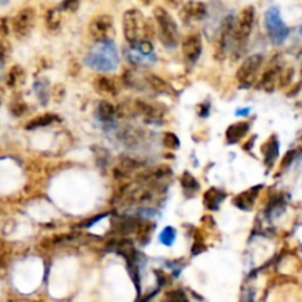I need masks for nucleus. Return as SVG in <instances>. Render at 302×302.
<instances>
[{
  "label": "nucleus",
  "instance_id": "obj_1",
  "mask_svg": "<svg viewBox=\"0 0 302 302\" xmlns=\"http://www.w3.org/2000/svg\"><path fill=\"white\" fill-rule=\"evenodd\" d=\"M120 58L114 42H98L84 58V64L90 69L109 72L118 67Z\"/></svg>",
  "mask_w": 302,
  "mask_h": 302
},
{
  "label": "nucleus",
  "instance_id": "obj_2",
  "mask_svg": "<svg viewBox=\"0 0 302 302\" xmlns=\"http://www.w3.org/2000/svg\"><path fill=\"white\" fill-rule=\"evenodd\" d=\"M124 37L130 46L149 42V25L146 24L143 13L137 9H130L123 16Z\"/></svg>",
  "mask_w": 302,
  "mask_h": 302
},
{
  "label": "nucleus",
  "instance_id": "obj_3",
  "mask_svg": "<svg viewBox=\"0 0 302 302\" xmlns=\"http://www.w3.org/2000/svg\"><path fill=\"white\" fill-rule=\"evenodd\" d=\"M154 16L157 21L158 33H159V39L162 45L168 49L176 47L179 43V28H177L176 21L173 20V16L164 8H155Z\"/></svg>",
  "mask_w": 302,
  "mask_h": 302
},
{
  "label": "nucleus",
  "instance_id": "obj_4",
  "mask_svg": "<svg viewBox=\"0 0 302 302\" xmlns=\"http://www.w3.org/2000/svg\"><path fill=\"white\" fill-rule=\"evenodd\" d=\"M264 25L269 34V39L274 46L283 45L288 37H289V27L283 23L281 16H280L279 8L273 6L269 11L266 12V18H264Z\"/></svg>",
  "mask_w": 302,
  "mask_h": 302
},
{
  "label": "nucleus",
  "instance_id": "obj_5",
  "mask_svg": "<svg viewBox=\"0 0 302 302\" xmlns=\"http://www.w3.org/2000/svg\"><path fill=\"white\" fill-rule=\"evenodd\" d=\"M262 62H264V58L259 53L248 56L247 59L242 62V65L239 67L237 72H236V79L239 81L240 87L248 89V87H251L257 81L258 72H259V69L262 67Z\"/></svg>",
  "mask_w": 302,
  "mask_h": 302
},
{
  "label": "nucleus",
  "instance_id": "obj_6",
  "mask_svg": "<svg viewBox=\"0 0 302 302\" xmlns=\"http://www.w3.org/2000/svg\"><path fill=\"white\" fill-rule=\"evenodd\" d=\"M254 20H255V11L252 6H248L237 15L233 28V40L236 43L243 45L247 42L254 27Z\"/></svg>",
  "mask_w": 302,
  "mask_h": 302
},
{
  "label": "nucleus",
  "instance_id": "obj_7",
  "mask_svg": "<svg viewBox=\"0 0 302 302\" xmlns=\"http://www.w3.org/2000/svg\"><path fill=\"white\" fill-rule=\"evenodd\" d=\"M127 58L131 64H135L137 67H146V65H152L157 61V56L154 52V46L150 42H142L137 45L130 46Z\"/></svg>",
  "mask_w": 302,
  "mask_h": 302
},
{
  "label": "nucleus",
  "instance_id": "obj_8",
  "mask_svg": "<svg viewBox=\"0 0 302 302\" xmlns=\"http://www.w3.org/2000/svg\"><path fill=\"white\" fill-rule=\"evenodd\" d=\"M90 35L96 42H112L114 37V21L111 15H98L89 25Z\"/></svg>",
  "mask_w": 302,
  "mask_h": 302
},
{
  "label": "nucleus",
  "instance_id": "obj_9",
  "mask_svg": "<svg viewBox=\"0 0 302 302\" xmlns=\"http://www.w3.org/2000/svg\"><path fill=\"white\" fill-rule=\"evenodd\" d=\"M34 25V11L31 8H25L23 11L18 12V15L13 18L12 21V30L13 34L16 35V39L23 40L27 39Z\"/></svg>",
  "mask_w": 302,
  "mask_h": 302
},
{
  "label": "nucleus",
  "instance_id": "obj_10",
  "mask_svg": "<svg viewBox=\"0 0 302 302\" xmlns=\"http://www.w3.org/2000/svg\"><path fill=\"white\" fill-rule=\"evenodd\" d=\"M136 114H139L146 123H161L164 120V108L159 103L136 101L133 105Z\"/></svg>",
  "mask_w": 302,
  "mask_h": 302
},
{
  "label": "nucleus",
  "instance_id": "obj_11",
  "mask_svg": "<svg viewBox=\"0 0 302 302\" xmlns=\"http://www.w3.org/2000/svg\"><path fill=\"white\" fill-rule=\"evenodd\" d=\"M205 16H206V5L202 2H196V0L186 2L180 11V18L186 25L199 23Z\"/></svg>",
  "mask_w": 302,
  "mask_h": 302
},
{
  "label": "nucleus",
  "instance_id": "obj_12",
  "mask_svg": "<svg viewBox=\"0 0 302 302\" xmlns=\"http://www.w3.org/2000/svg\"><path fill=\"white\" fill-rule=\"evenodd\" d=\"M181 50H183V58L184 61L193 65L198 62L199 56L202 53V39L199 34H191L184 39L183 45H181Z\"/></svg>",
  "mask_w": 302,
  "mask_h": 302
},
{
  "label": "nucleus",
  "instance_id": "obj_13",
  "mask_svg": "<svg viewBox=\"0 0 302 302\" xmlns=\"http://www.w3.org/2000/svg\"><path fill=\"white\" fill-rule=\"evenodd\" d=\"M261 187H262V184L254 186V187H251V189H248V191L242 192L239 196H236L235 198L233 205L237 206L239 210H242V211H249V210H252V206H254V203L257 201L258 193L261 191Z\"/></svg>",
  "mask_w": 302,
  "mask_h": 302
},
{
  "label": "nucleus",
  "instance_id": "obj_14",
  "mask_svg": "<svg viewBox=\"0 0 302 302\" xmlns=\"http://www.w3.org/2000/svg\"><path fill=\"white\" fill-rule=\"evenodd\" d=\"M140 167H142V162L140 161H137L135 158L123 157L120 159L118 165L114 169V176L117 179H124V177H128L130 174L136 173Z\"/></svg>",
  "mask_w": 302,
  "mask_h": 302
},
{
  "label": "nucleus",
  "instance_id": "obj_15",
  "mask_svg": "<svg viewBox=\"0 0 302 302\" xmlns=\"http://www.w3.org/2000/svg\"><path fill=\"white\" fill-rule=\"evenodd\" d=\"M281 79V71H280L279 67H270L259 80V87L267 91V93H271L273 90L276 89L277 86V81H280Z\"/></svg>",
  "mask_w": 302,
  "mask_h": 302
},
{
  "label": "nucleus",
  "instance_id": "obj_16",
  "mask_svg": "<svg viewBox=\"0 0 302 302\" xmlns=\"http://www.w3.org/2000/svg\"><path fill=\"white\" fill-rule=\"evenodd\" d=\"M248 131H249V123H247V121H239V123L232 124L225 130V140L230 145L237 143L248 135Z\"/></svg>",
  "mask_w": 302,
  "mask_h": 302
},
{
  "label": "nucleus",
  "instance_id": "obj_17",
  "mask_svg": "<svg viewBox=\"0 0 302 302\" xmlns=\"http://www.w3.org/2000/svg\"><path fill=\"white\" fill-rule=\"evenodd\" d=\"M96 117H98V120L102 121V123H114L115 118L118 117V109L112 105L111 102L101 101L99 105L96 106Z\"/></svg>",
  "mask_w": 302,
  "mask_h": 302
},
{
  "label": "nucleus",
  "instance_id": "obj_18",
  "mask_svg": "<svg viewBox=\"0 0 302 302\" xmlns=\"http://www.w3.org/2000/svg\"><path fill=\"white\" fill-rule=\"evenodd\" d=\"M224 198H225V192L218 189V187H211L203 195V205L210 211H217L220 208V205L223 203Z\"/></svg>",
  "mask_w": 302,
  "mask_h": 302
},
{
  "label": "nucleus",
  "instance_id": "obj_19",
  "mask_svg": "<svg viewBox=\"0 0 302 302\" xmlns=\"http://www.w3.org/2000/svg\"><path fill=\"white\" fill-rule=\"evenodd\" d=\"M95 89L98 90L101 95H108V96H115L118 93V83L117 80L108 77V76H101L95 80L93 83Z\"/></svg>",
  "mask_w": 302,
  "mask_h": 302
},
{
  "label": "nucleus",
  "instance_id": "obj_20",
  "mask_svg": "<svg viewBox=\"0 0 302 302\" xmlns=\"http://www.w3.org/2000/svg\"><path fill=\"white\" fill-rule=\"evenodd\" d=\"M143 136H145V131L136 128V127H125L123 131L120 133V139L121 142H124L125 145L128 146H137L139 143H142L143 140Z\"/></svg>",
  "mask_w": 302,
  "mask_h": 302
},
{
  "label": "nucleus",
  "instance_id": "obj_21",
  "mask_svg": "<svg viewBox=\"0 0 302 302\" xmlns=\"http://www.w3.org/2000/svg\"><path fill=\"white\" fill-rule=\"evenodd\" d=\"M262 154H264V162L267 167H271L273 162L276 161V158L279 157V142L276 139V136L270 137L269 142L262 146Z\"/></svg>",
  "mask_w": 302,
  "mask_h": 302
},
{
  "label": "nucleus",
  "instance_id": "obj_22",
  "mask_svg": "<svg viewBox=\"0 0 302 302\" xmlns=\"http://www.w3.org/2000/svg\"><path fill=\"white\" fill-rule=\"evenodd\" d=\"M25 81V71L20 65H13L6 74V84L9 89H16Z\"/></svg>",
  "mask_w": 302,
  "mask_h": 302
},
{
  "label": "nucleus",
  "instance_id": "obj_23",
  "mask_svg": "<svg viewBox=\"0 0 302 302\" xmlns=\"http://www.w3.org/2000/svg\"><path fill=\"white\" fill-rule=\"evenodd\" d=\"M146 86L150 90L157 91L158 95H167L168 91H171V87L167 84V81L159 79L155 74H146Z\"/></svg>",
  "mask_w": 302,
  "mask_h": 302
},
{
  "label": "nucleus",
  "instance_id": "obj_24",
  "mask_svg": "<svg viewBox=\"0 0 302 302\" xmlns=\"http://www.w3.org/2000/svg\"><path fill=\"white\" fill-rule=\"evenodd\" d=\"M180 183H181L183 192H184V195H186L187 198L195 196V195L198 193V191H199V187H201V186H199V181L195 179L191 173H184V174L181 176Z\"/></svg>",
  "mask_w": 302,
  "mask_h": 302
},
{
  "label": "nucleus",
  "instance_id": "obj_25",
  "mask_svg": "<svg viewBox=\"0 0 302 302\" xmlns=\"http://www.w3.org/2000/svg\"><path fill=\"white\" fill-rule=\"evenodd\" d=\"M285 208H286L285 198L283 196H277V198H274L269 203V206L266 210V215H267L269 220H274V218H277V217H280L281 214L285 213Z\"/></svg>",
  "mask_w": 302,
  "mask_h": 302
},
{
  "label": "nucleus",
  "instance_id": "obj_26",
  "mask_svg": "<svg viewBox=\"0 0 302 302\" xmlns=\"http://www.w3.org/2000/svg\"><path fill=\"white\" fill-rule=\"evenodd\" d=\"M53 121H56V115L55 114H45V115H39L33 118L31 121H28L25 128L27 130H35V128H40V127H46L49 124H52Z\"/></svg>",
  "mask_w": 302,
  "mask_h": 302
},
{
  "label": "nucleus",
  "instance_id": "obj_27",
  "mask_svg": "<svg viewBox=\"0 0 302 302\" xmlns=\"http://www.w3.org/2000/svg\"><path fill=\"white\" fill-rule=\"evenodd\" d=\"M61 23H62V18H61V11L59 9H50L46 15V27L50 33H56L59 28H61Z\"/></svg>",
  "mask_w": 302,
  "mask_h": 302
},
{
  "label": "nucleus",
  "instance_id": "obj_28",
  "mask_svg": "<svg viewBox=\"0 0 302 302\" xmlns=\"http://www.w3.org/2000/svg\"><path fill=\"white\" fill-rule=\"evenodd\" d=\"M155 229V224H150V223H140L139 224V229H137V237H139V240H140V243L142 245H145L149 242V239H150V233H152V230Z\"/></svg>",
  "mask_w": 302,
  "mask_h": 302
},
{
  "label": "nucleus",
  "instance_id": "obj_29",
  "mask_svg": "<svg viewBox=\"0 0 302 302\" xmlns=\"http://www.w3.org/2000/svg\"><path fill=\"white\" fill-rule=\"evenodd\" d=\"M176 237H177V233H176V230H174V227H165L162 232H161V235H159V242L162 243V245H165V247H173L174 245V242H176Z\"/></svg>",
  "mask_w": 302,
  "mask_h": 302
},
{
  "label": "nucleus",
  "instance_id": "obj_30",
  "mask_svg": "<svg viewBox=\"0 0 302 302\" xmlns=\"http://www.w3.org/2000/svg\"><path fill=\"white\" fill-rule=\"evenodd\" d=\"M34 90H35V93H37L39 101L42 102L43 105H46L47 98H49V90H47V83H46V80H37V81L34 83Z\"/></svg>",
  "mask_w": 302,
  "mask_h": 302
},
{
  "label": "nucleus",
  "instance_id": "obj_31",
  "mask_svg": "<svg viewBox=\"0 0 302 302\" xmlns=\"http://www.w3.org/2000/svg\"><path fill=\"white\" fill-rule=\"evenodd\" d=\"M162 143H164L165 147L171 149V150H176V149H179L180 147L179 137L174 135V133H165V135H164V140H162Z\"/></svg>",
  "mask_w": 302,
  "mask_h": 302
},
{
  "label": "nucleus",
  "instance_id": "obj_32",
  "mask_svg": "<svg viewBox=\"0 0 302 302\" xmlns=\"http://www.w3.org/2000/svg\"><path fill=\"white\" fill-rule=\"evenodd\" d=\"M11 112L15 117H23L27 112V103L21 99H15L13 102H11Z\"/></svg>",
  "mask_w": 302,
  "mask_h": 302
},
{
  "label": "nucleus",
  "instance_id": "obj_33",
  "mask_svg": "<svg viewBox=\"0 0 302 302\" xmlns=\"http://www.w3.org/2000/svg\"><path fill=\"white\" fill-rule=\"evenodd\" d=\"M165 302H189L186 293L183 291H171L168 292L167 296H165Z\"/></svg>",
  "mask_w": 302,
  "mask_h": 302
},
{
  "label": "nucleus",
  "instance_id": "obj_34",
  "mask_svg": "<svg viewBox=\"0 0 302 302\" xmlns=\"http://www.w3.org/2000/svg\"><path fill=\"white\" fill-rule=\"evenodd\" d=\"M79 3L80 0H64L62 2V5H61V8H59V11H77V8H79Z\"/></svg>",
  "mask_w": 302,
  "mask_h": 302
},
{
  "label": "nucleus",
  "instance_id": "obj_35",
  "mask_svg": "<svg viewBox=\"0 0 302 302\" xmlns=\"http://www.w3.org/2000/svg\"><path fill=\"white\" fill-rule=\"evenodd\" d=\"M254 298H255V291L252 288H249L248 291L243 292L240 302H254Z\"/></svg>",
  "mask_w": 302,
  "mask_h": 302
},
{
  "label": "nucleus",
  "instance_id": "obj_36",
  "mask_svg": "<svg viewBox=\"0 0 302 302\" xmlns=\"http://www.w3.org/2000/svg\"><path fill=\"white\" fill-rule=\"evenodd\" d=\"M208 114H210V105L208 103H202L199 115H201L202 118H205V117H208Z\"/></svg>",
  "mask_w": 302,
  "mask_h": 302
},
{
  "label": "nucleus",
  "instance_id": "obj_37",
  "mask_svg": "<svg viewBox=\"0 0 302 302\" xmlns=\"http://www.w3.org/2000/svg\"><path fill=\"white\" fill-rule=\"evenodd\" d=\"M293 157H295V150H291V152L286 155V158H285V161H283V165H285V167H288V165H289V164L292 162V158Z\"/></svg>",
  "mask_w": 302,
  "mask_h": 302
},
{
  "label": "nucleus",
  "instance_id": "obj_38",
  "mask_svg": "<svg viewBox=\"0 0 302 302\" xmlns=\"http://www.w3.org/2000/svg\"><path fill=\"white\" fill-rule=\"evenodd\" d=\"M167 2L168 6H171V8H177V6H180V3L183 2V0H165Z\"/></svg>",
  "mask_w": 302,
  "mask_h": 302
},
{
  "label": "nucleus",
  "instance_id": "obj_39",
  "mask_svg": "<svg viewBox=\"0 0 302 302\" xmlns=\"http://www.w3.org/2000/svg\"><path fill=\"white\" fill-rule=\"evenodd\" d=\"M236 114H237V115H243V114H249V108H247V109H239V111H236Z\"/></svg>",
  "mask_w": 302,
  "mask_h": 302
},
{
  "label": "nucleus",
  "instance_id": "obj_40",
  "mask_svg": "<svg viewBox=\"0 0 302 302\" xmlns=\"http://www.w3.org/2000/svg\"><path fill=\"white\" fill-rule=\"evenodd\" d=\"M140 2H143L145 5H150V2H152V0H140Z\"/></svg>",
  "mask_w": 302,
  "mask_h": 302
},
{
  "label": "nucleus",
  "instance_id": "obj_41",
  "mask_svg": "<svg viewBox=\"0 0 302 302\" xmlns=\"http://www.w3.org/2000/svg\"><path fill=\"white\" fill-rule=\"evenodd\" d=\"M299 34H301V35H302V25H301V27H299Z\"/></svg>",
  "mask_w": 302,
  "mask_h": 302
},
{
  "label": "nucleus",
  "instance_id": "obj_42",
  "mask_svg": "<svg viewBox=\"0 0 302 302\" xmlns=\"http://www.w3.org/2000/svg\"><path fill=\"white\" fill-rule=\"evenodd\" d=\"M6 3V0H2V5H5Z\"/></svg>",
  "mask_w": 302,
  "mask_h": 302
},
{
  "label": "nucleus",
  "instance_id": "obj_43",
  "mask_svg": "<svg viewBox=\"0 0 302 302\" xmlns=\"http://www.w3.org/2000/svg\"><path fill=\"white\" fill-rule=\"evenodd\" d=\"M301 77H302V69H301Z\"/></svg>",
  "mask_w": 302,
  "mask_h": 302
}]
</instances>
